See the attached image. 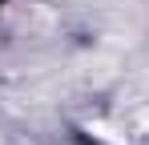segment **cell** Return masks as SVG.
<instances>
[{
  "instance_id": "6da1fadb",
  "label": "cell",
  "mask_w": 149,
  "mask_h": 145,
  "mask_svg": "<svg viewBox=\"0 0 149 145\" xmlns=\"http://www.w3.org/2000/svg\"><path fill=\"white\" fill-rule=\"evenodd\" d=\"M105 117L121 133V141L149 137V77H133L129 85H121L117 97L109 101Z\"/></svg>"
}]
</instances>
